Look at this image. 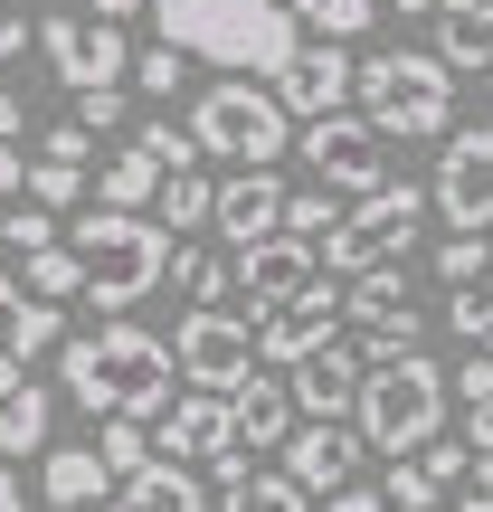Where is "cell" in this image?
Returning a JSON list of instances; mask_svg holds the SVG:
<instances>
[{
	"label": "cell",
	"instance_id": "603a6c76",
	"mask_svg": "<svg viewBox=\"0 0 493 512\" xmlns=\"http://www.w3.org/2000/svg\"><path fill=\"white\" fill-rule=\"evenodd\" d=\"M48 427H57V399H48V389H38V380H19L10 389V399H0V456H38V446H48Z\"/></svg>",
	"mask_w": 493,
	"mask_h": 512
},
{
	"label": "cell",
	"instance_id": "816d5d0a",
	"mask_svg": "<svg viewBox=\"0 0 493 512\" xmlns=\"http://www.w3.org/2000/svg\"><path fill=\"white\" fill-rule=\"evenodd\" d=\"M0 512H29V494H19V475H10V456H0Z\"/></svg>",
	"mask_w": 493,
	"mask_h": 512
},
{
	"label": "cell",
	"instance_id": "4316f807",
	"mask_svg": "<svg viewBox=\"0 0 493 512\" xmlns=\"http://www.w3.org/2000/svg\"><path fill=\"white\" fill-rule=\"evenodd\" d=\"M152 219H162L171 238L209 228V181H200V171H162V190H152Z\"/></svg>",
	"mask_w": 493,
	"mask_h": 512
},
{
	"label": "cell",
	"instance_id": "681fc988",
	"mask_svg": "<svg viewBox=\"0 0 493 512\" xmlns=\"http://www.w3.org/2000/svg\"><path fill=\"white\" fill-rule=\"evenodd\" d=\"M465 446H475V456H493V408H475V418H465Z\"/></svg>",
	"mask_w": 493,
	"mask_h": 512
},
{
	"label": "cell",
	"instance_id": "277c9868",
	"mask_svg": "<svg viewBox=\"0 0 493 512\" xmlns=\"http://www.w3.org/2000/svg\"><path fill=\"white\" fill-rule=\"evenodd\" d=\"M351 437L380 446V456H418L427 437H446V370L427 351L370 361L361 389H351Z\"/></svg>",
	"mask_w": 493,
	"mask_h": 512
},
{
	"label": "cell",
	"instance_id": "9f6ffc18",
	"mask_svg": "<svg viewBox=\"0 0 493 512\" xmlns=\"http://www.w3.org/2000/svg\"><path fill=\"white\" fill-rule=\"evenodd\" d=\"M389 10H399V19H437V0H389Z\"/></svg>",
	"mask_w": 493,
	"mask_h": 512
},
{
	"label": "cell",
	"instance_id": "f907efd6",
	"mask_svg": "<svg viewBox=\"0 0 493 512\" xmlns=\"http://www.w3.org/2000/svg\"><path fill=\"white\" fill-rule=\"evenodd\" d=\"M76 10H86V19H133L143 0H76Z\"/></svg>",
	"mask_w": 493,
	"mask_h": 512
},
{
	"label": "cell",
	"instance_id": "1f68e13d",
	"mask_svg": "<svg viewBox=\"0 0 493 512\" xmlns=\"http://www.w3.org/2000/svg\"><path fill=\"white\" fill-rule=\"evenodd\" d=\"M86 190H105V209H152L162 171H152L143 152H114V162H105V181H86Z\"/></svg>",
	"mask_w": 493,
	"mask_h": 512
},
{
	"label": "cell",
	"instance_id": "f6af8a7d",
	"mask_svg": "<svg viewBox=\"0 0 493 512\" xmlns=\"http://www.w3.org/2000/svg\"><path fill=\"white\" fill-rule=\"evenodd\" d=\"M313 503H323V512H389L380 484H342V494H313Z\"/></svg>",
	"mask_w": 493,
	"mask_h": 512
},
{
	"label": "cell",
	"instance_id": "30bf717a",
	"mask_svg": "<svg viewBox=\"0 0 493 512\" xmlns=\"http://www.w3.org/2000/svg\"><path fill=\"white\" fill-rule=\"evenodd\" d=\"M294 152H304V171L323 190H342V200H361V190H380L389 171H380V133H370V114H304L294 124Z\"/></svg>",
	"mask_w": 493,
	"mask_h": 512
},
{
	"label": "cell",
	"instance_id": "11a10c76",
	"mask_svg": "<svg viewBox=\"0 0 493 512\" xmlns=\"http://www.w3.org/2000/svg\"><path fill=\"white\" fill-rule=\"evenodd\" d=\"M10 304H19V275H10V266H0V323H10Z\"/></svg>",
	"mask_w": 493,
	"mask_h": 512
},
{
	"label": "cell",
	"instance_id": "7bdbcfd3",
	"mask_svg": "<svg viewBox=\"0 0 493 512\" xmlns=\"http://www.w3.org/2000/svg\"><path fill=\"white\" fill-rule=\"evenodd\" d=\"M446 399H465V408H493V351H475V361L446 380Z\"/></svg>",
	"mask_w": 493,
	"mask_h": 512
},
{
	"label": "cell",
	"instance_id": "6da1fadb",
	"mask_svg": "<svg viewBox=\"0 0 493 512\" xmlns=\"http://www.w3.org/2000/svg\"><path fill=\"white\" fill-rule=\"evenodd\" d=\"M57 380H67V399L86 408V418H152V408L181 389V370H171L162 332L105 313L95 332H67V342H57Z\"/></svg>",
	"mask_w": 493,
	"mask_h": 512
},
{
	"label": "cell",
	"instance_id": "7402d4cb",
	"mask_svg": "<svg viewBox=\"0 0 493 512\" xmlns=\"http://www.w3.org/2000/svg\"><path fill=\"white\" fill-rule=\"evenodd\" d=\"M114 494H133L143 512H219V494H209V484L190 475V465H171V456H152L143 475H124Z\"/></svg>",
	"mask_w": 493,
	"mask_h": 512
},
{
	"label": "cell",
	"instance_id": "91938a15",
	"mask_svg": "<svg viewBox=\"0 0 493 512\" xmlns=\"http://www.w3.org/2000/svg\"><path fill=\"white\" fill-rule=\"evenodd\" d=\"M475 76H484V86H493V57H484V67H475Z\"/></svg>",
	"mask_w": 493,
	"mask_h": 512
},
{
	"label": "cell",
	"instance_id": "484cf974",
	"mask_svg": "<svg viewBox=\"0 0 493 512\" xmlns=\"http://www.w3.org/2000/svg\"><path fill=\"white\" fill-rule=\"evenodd\" d=\"M437 38H446V67H484L493 57V0H465V10H437Z\"/></svg>",
	"mask_w": 493,
	"mask_h": 512
},
{
	"label": "cell",
	"instance_id": "f546056e",
	"mask_svg": "<svg viewBox=\"0 0 493 512\" xmlns=\"http://www.w3.org/2000/svg\"><path fill=\"white\" fill-rule=\"evenodd\" d=\"M19 190H29L38 209H57V219H67V209L86 200V162H48V152H38V162L19 171Z\"/></svg>",
	"mask_w": 493,
	"mask_h": 512
},
{
	"label": "cell",
	"instance_id": "d6986e66",
	"mask_svg": "<svg viewBox=\"0 0 493 512\" xmlns=\"http://www.w3.org/2000/svg\"><path fill=\"white\" fill-rule=\"evenodd\" d=\"M342 323H361V332H418V304H408V256L342 275Z\"/></svg>",
	"mask_w": 493,
	"mask_h": 512
},
{
	"label": "cell",
	"instance_id": "bcb514c9",
	"mask_svg": "<svg viewBox=\"0 0 493 512\" xmlns=\"http://www.w3.org/2000/svg\"><path fill=\"white\" fill-rule=\"evenodd\" d=\"M19 48H29V19H19L10 0H0V57H19Z\"/></svg>",
	"mask_w": 493,
	"mask_h": 512
},
{
	"label": "cell",
	"instance_id": "d4e9b609",
	"mask_svg": "<svg viewBox=\"0 0 493 512\" xmlns=\"http://www.w3.org/2000/svg\"><path fill=\"white\" fill-rule=\"evenodd\" d=\"M219 512H313V494L285 475V465H275V475H256V465H247L238 484H219Z\"/></svg>",
	"mask_w": 493,
	"mask_h": 512
},
{
	"label": "cell",
	"instance_id": "44dd1931",
	"mask_svg": "<svg viewBox=\"0 0 493 512\" xmlns=\"http://www.w3.org/2000/svg\"><path fill=\"white\" fill-rule=\"evenodd\" d=\"M38 494H48L57 512H86V503L114 494V475H105V456H95V446H48V465H38Z\"/></svg>",
	"mask_w": 493,
	"mask_h": 512
},
{
	"label": "cell",
	"instance_id": "7a4b0ae2",
	"mask_svg": "<svg viewBox=\"0 0 493 512\" xmlns=\"http://www.w3.org/2000/svg\"><path fill=\"white\" fill-rule=\"evenodd\" d=\"M143 10L162 29V48L200 57L219 76H275L294 57V38H304V19L285 0H143Z\"/></svg>",
	"mask_w": 493,
	"mask_h": 512
},
{
	"label": "cell",
	"instance_id": "d590c367",
	"mask_svg": "<svg viewBox=\"0 0 493 512\" xmlns=\"http://www.w3.org/2000/svg\"><path fill=\"white\" fill-rule=\"evenodd\" d=\"M332 219H342V190H323V181H313V190H285V238H313V247H323Z\"/></svg>",
	"mask_w": 493,
	"mask_h": 512
},
{
	"label": "cell",
	"instance_id": "b9f144b4",
	"mask_svg": "<svg viewBox=\"0 0 493 512\" xmlns=\"http://www.w3.org/2000/svg\"><path fill=\"white\" fill-rule=\"evenodd\" d=\"M38 152H48V162H86V152H95V124L57 114V124H48V143H38Z\"/></svg>",
	"mask_w": 493,
	"mask_h": 512
},
{
	"label": "cell",
	"instance_id": "8992f818",
	"mask_svg": "<svg viewBox=\"0 0 493 512\" xmlns=\"http://www.w3.org/2000/svg\"><path fill=\"white\" fill-rule=\"evenodd\" d=\"M190 143H200V162L256 171V162H285L294 114L275 105V86H266V76H219V86L190 105Z\"/></svg>",
	"mask_w": 493,
	"mask_h": 512
},
{
	"label": "cell",
	"instance_id": "f1b7e54d",
	"mask_svg": "<svg viewBox=\"0 0 493 512\" xmlns=\"http://www.w3.org/2000/svg\"><path fill=\"white\" fill-rule=\"evenodd\" d=\"M19 294H38V304H67V294H86V256H76L67 238L38 247V256H29V285H19Z\"/></svg>",
	"mask_w": 493,
	"mask_h": 512
},
{
	"label": "cell",
	"instance_id": "ffe728a7",
	"mask_svg": "<svg viewBox=\"0 0 493 512\" xmlns=\"http://www.w3.org/2000/svg\"><path fill=\"white\" fill-rule=\"evenodd\" d=\"M294 437V389L266 380V370H247L238 389H228V446H247V456H266V446Z\"/></svg>",
	"mask_w": 493,
	"mask_h": 512
},
{
	"label": "cell",
	"instance_id": "6f0895ef",
	"mask_svg": "<svg viewBox=\"0 0 493 512\" xmlns=\"http://www.w3.org/2000/svg\"><path fill=\"white\" fill-rule=\"evenodd\" d=\"M105 512H143V503H133V494H114V503H105Z\"/></svg>",
	"mask_w": 493,
	"mask_h": 512
},
{
	"label": "cell",
	"instance_id": "7c38bea8",
	"mask_svg": "<svg viewBox=\"0 0 493 512\" xmlns=\"http://www.w3.org/2000/svg\"><path fill=\"white\" fill-rule=\"evenodd\" d=\"M427 209H437L446 228H493V124L475 133H446V162H437V181H427Z\"/></svg>",
	"mask_w": 493,
	"mask_h": 512
},
{
	"label": "cell",
	"instance_id": "4fadbf2b",
	"mask_svg": "<svg viewBox=\"0 0 493 512\" xmlns=\"http://www.w3.org/2000/svg\"><path fill=\"white\" fill-rule=\"evenodd\" d=\"M313 275H323V247H313V238H285V228L256 238V247H228V285H238L256 313L285 304V294H304Z\"/></svg>",
	"mask_w": 493,
	"mask_h": 512
},
{
	"label": "cell",
	"instance_id": "f5cc1de1",
	"mask_svg": "<svg viewBox=\"0 0 493 512\" xmlns=\"http://www.w3.org/2000/svg\"><path fill=\"white\" fill-rule=\"evenodd\" d=\"M19 380H29V361H19V351H0V399H10Z\"/></svg>",
	"mask_w": 493,
	"mask_h": 512
},
{
	"label": "cell",
	"instance_id": "836d02e7",
	"mask_svg": "<svg viewBox=\"0 0 493 512\" xmlns=\"http://www.w3.org/2000/svg\"><path fill=\"white\" fill-rule=\"evenodd\" d=\"M294 19H304L313 38H361L370 19H380V0H285Z\"/></svg>",
	"mask_w": 493,
	"mask_h": 512
},
{
	"label": "cell",
	"instance_id": "f35d334b",
	"mask_svg": "<svg viewBox=\"0 0 493 512\" xmlns=\"http://www.w3.org/2000/svg\"><path fill=\"white\" fill-rule=\"evenodd\" d=\"M484 266H493V256H484L475 228H446V247H437V266H427V275H437V285H465V275H484Z\"/></svg>",
	"mask_w": 493,
	"mask_h": 512
},
{
	"label": "cell",
	"instance_id": "ab89813d",
	"mask_svg": "<svg viewBox=\"0 0 493 512\" xmlns=\"http://www.w3.org/2000/svg\"><path fill=\"white\" fill-rule=\"evenodd\" d=\"M418 465H427V484H437V494H456V484L475 475V446H456V437H427V446H418Z\"/></svg>",
	"mask_w": 493,
	"mask_h": 512
},
{
	"label": "cell",
	"instance_id": "83f0119b",
	"mask_svg": "<svg viewBox=\"0 0 493 512\" xmlns=\"http://www.w3.org/2000/svg\"><path fill=\"white\" fill-rule=\"evenodd\" d=\"M95 456H105V475H143L152 465V418H95Z\"/></svg>",
	"mask_w": 493,
	"mask_h": 512
},
{
	"label": "cell",
	"instance_id": "7dc6e473",
	"mask_svg": "<svg viewBox=\"0 0 493 512\" xmlns=\"http://www.w3.org/2000/svg\"><path fill=\"white\" fill-rule=\"evenodd\" d=\"M19 133H29V105H19V95L0 86V143H19Z\"/></svg>",
	"mask_w": 493,
	"mask_h": 512
},
{
	"label": "cell",
	"instance_id": "8d00e7d4",
	"mask_svg": "<svg viewBox=\"0 0 493 512\" xmlns=\"http://www.w3.org/2000/svg\"><path fill=\"white\" fill-rule=\"evenodd\" d=\"M181 67H190V57H181V48H162V38H152V48L133 57L124 76H133V95H143V105H171V95H181Z\"/></svg>",
	"mask_w": 493,
	"mask_h": 512
},
{
	"label": "cell",
	"instance_id": "ac0fdd59",
	"mask_svg": "<svg viewBox=\"0 0 493 512\" xmlns=\"http://www.w3.org/2000/svg\"><path fill=\"white\" fill-rule=\"evenodd\" d=\"M294 389V418H351V389H361V351L351 342H313L304 361L285 370Z\"/></svg>",
	"mask_w": 493,
	"mask_h": 512
},
{
	"label": "cell",
	"instance_id": "94428289",
	"mask_svg": "<svg viewBox=\"0 0 493 512\" xmlns=\"http://www.w3.org/2000/svg\"><path fill=\"white\" fill-rule=\"evenodd\" d=\"M475 351H493V332H484V342H475Z\"/></svg>",
	"mask_w": 493,
	"mask_h": 512
},
{
	"label": "cell",
	"instance_id": "52a82bcc",
	"mask_svg": "<svg viewBox=\"0 0 493 512\" xmlns=\"http://www.w3.org/2000/svg\"><path fill=\"white\" fill-rule=\"evenodd\" d=\"M418 228H427V190L380 181V190H361V200H342V219H332V238H323V266H332V275L389 266V256L418 247Z\"/></svg>",
	"mask_w": 493,
	"mask_h": 512
},
{
	"label": "cell",
	"instance_id": "ee69618b",
	"mask_svg": "<svg viewBox=\"0 0 493 512\" xmlns=\"http://www.w3.org/2000/svg\"><path fill=\"white\" fill-rule=\"evenodd\" d=\"M124 114H133V95H124V86H95V95H76V124H95V133H105V124H124Z\"/></svg>",
	"mask_w": 493,
	"mask_h": 512
},
{
	"label": "cell",
	"instance_id": "5bb4252c",
	"mask_svg": "<svg viewBox=\"0 0 493 512\" xmlns=\"http://www.w3.org/2000/svg\"><path fill=\"white\" fill-rule=\"evenodd\" d=\"M275 86V105L304 124V114H342L351 105V57H342V38H294V57L266 76Z\"/></svg>",
	"mask_w": 493,
	"mask_h": 512
},
{
	"label": "cell",
	"instance_id": "cb8c5ba5",
	"mask_svg": "<svg viewBox=\"0 0 493 512\" xmlns=\"http://www.w3.org/2000/svg\"><path fill=\"white\" fill-rule=\"evenodd\" d=\"M67 342V304H38V294H19L10 323H0V351H19V361H38V351Z\"/></svg>",
	"mask_w": 493,
	"mask_h": 512
},
{
	"label": "cell",
	"instance_id": "ba28073f",
	"mask_svg": "<svg viewBox=\"0 0 493 512\" xmlns=\"http://www.w3.org/2000/svg\"><path fill=\"white\" fill-rule=\"evenodd\" d=\"M29 38H38V57L57 67V86H67V95L124 86V67H133V38L114 29V19H86V10H48Z\"/></svg>",
	"mask_w": 493,
	"mask_h": 512
},
{
	"label": "cell",
	"instance_id": "680465c9",
	"mask_svg": "<svg viewBox=\"0 0 493 512\" xmlns=\"http://www.w3.org/2000/svg\"><path fill=\"white\" fill-rule=\"evenodd\" d=\"M465 512H493V494H465Z\"/></svg>",
	"mask_w": 493,
	"mask_h": 512
},
{
	"label": "cell",
	"instance_id": "74e56055",
	"mask_svg": "<svg viewBox=\"0 0 493 512\" xmlns=\"http://www.w3.org/2000/svg\"><path fill=\"white\" fill-rule=\"evenodd\" d=\"M380 503H389V512H437L446 494L427 484V465H418V456H399V465H389V484H380Z\"/></svg>",
	"mask_w": 493,
	"mask_h": 512
},
{
	"label": "cell",
	"instance_id": "db71d44e",
	"mask_svg": "<svg viewBox=\"0 0 493 512\" xmlns=\"http://www.w3.org/2000/svg\"><path fill=\"white\" fill-rule=\"evenodd\" d=\"M465 494H493V456H475V475H465Z\"/></svg>",
	"mask_w": 493,
	"mask_h": 512
},
{
	"label": "cell",
	"instance_id": "d6a6232c",
	"mask_svg": "<svg viewBox=\"0 0 493 512\" xmlns=\"http://www.w3.org/2000/svg\"><path fill=\"white\" fill-rule=\"evenodd\" d=\"M446 332H456V342H484L493 332V266L465 275V285H446Z\"/></svg>",
	"mask_w": 493,
	"mask_h": 512
},
{
	"label": "cell",
	"instance_id": "2e32d148",
	"mask_svg": "<svg viewBox=\"0 0 493 512\" xmlns=\"http://www.w3.org/2000/svg\"><path fill=\"white\" fill-rule=\"evenodd\" d=\"M219 446H228V399H219V389H181V399L152 408V456H171V465H209Z\"/></svg>",
	"mask_w": 493,
	"mask_h": 512
},
{
	"label": "cell",
	"instance_id": "c3c4849f",
	"mask_svg": "<svg viewBox=\"0 0 493 512\" xmlns=\"http://www.w3.org/2000/svg\"><path fill=\"white\" fill-rule=\"evenodd\" d=\"M19 171H29V152H19V143H0V200L19 190Z\"/></svg>",
	"mask_w": 493,
	"mask_h": 512
},
{
	"label": "cell",
	"instance_id": "5b68a950",
	"mask_svg": "<svg viewBox=\"0 0 493 512\" xmlns=\"http://www.w3.org/2000/svg\"><path fill=\"white\" fill-rule=\"evenodd\" d=\"M351 95H361L380 143H437L456 114V67L427 48H380L370 67H351Z\"/></svg>",
	"mask_w": 493,
	"mask_h": 512
},
{
	"label": "cell",
	"instance_id": "9c48e42d",
	"mask_svg": "<svg viewBox=\"0 0 493 512\" xmlns=\"http://www.w3.org/2000/svg\"><path fill=\"white\" fill-rule=\"evenodd\" d=\"M171 370H181V389H238L247 370H256V332H247V313H228V304H190L181 313V332H171Z\"/></svg>",
	"mask_w": 493,
	"mask_h": 512
},
{
	"label": "cell",
	"instance_id": "8fae6325",
	"mask_svg": "<svg viewBox=\"0 0 493 512\" xmlns=\"http://www.w3.org/2000/svg\"><path fill=\"white\" fill-rule=\"evenodd\" d=\"M332 323H342V275H313L304 294H285V304L256 313V370H294L313 342H332Z\"/></svg>",
	"mask_w": 493,
	"mask_h": 512
},
{
	"label": "cell",
	"instance_id": "e575fe53",
	"mask_svg": "<svg viewBox=\"0 0 493 512\" xmlns=\"http://www.w3.org/2000/svg\"><path fill=\"white\" fill-rule=\"evenodd\" d=\"M171 275H181V304H228V256H209V247H171Z\"/></svg>",
	"mask_w": 493,
	"mask_h": 512
},
{
	"label": "cell",
	"instance_id": "e0dca14e",
	"mask_svg": "<svg viewBox=\"0 0 493 512\" xmlns=\"http://www.w3.org/2000/svg\"><path fill=\"white\" fill-rule=\"evenodd\" d=\"M361 456L370 446L351 437L342 418H294V437H285V475L304 484V494H342V484L361 475Z\"/></svg>",
	"mask_w": 493,
	"mask_h": 512
},
{
	"label": "cell",
	"instance_id": "9a60e30c",
	"mask_svg": "<svg viewBox=\"0 0 493 512\" xmlns=\"http://www.w3.org/2000/svg\"><path fill=\"white\" fill-rule=\"evenodd\" d=\"M285 190H294V181H275V162H256V171H228V181H209V228H219L228 247H256V238H275V228H285Z\"/></svg>",
	"mask_w": 493,
	"mask_h": 512
},
{
	"label": "cell",
	"instance_id": "4dcf8cb0",
	"mask_svg": "<svg viewBox=\"0 0 493 512\" xmlns=\"http://www.w3.org/2000/svg\"><path fill=\"white\" fill-rule=\"evenodd\" d=\"M133 152H143L152 171H200V143H190V124H162V114H143V124H133Z\"/></svg>",
	"mask_w": 493,
	"mask_h": 512
},
{
	"label": "cell",
	"instance_id": "3957f363",
	"mask_svg": "<svg viewBox=\"0 0 493 512\" xmlns=\"http://www.w3.org/2000/svg\"><path fill=\"white\" fill-rule=\"evenodd\" d=\"M67 247L86 256V304L95 313H133L171 275V228L152 209H86L67 228Z\"/></svg>",
	"mask_w": 493,
	"mask_h": 512
},
{
	"label": "cell",
	"instance_id": "60d3db41",
	"mask_svg": "<svg viewBox=\"0 0 493 512\" xmlns=\"http://www.w3.org/2000/svg\"><path fill=\"white\" fill-rule=\"evenodd\" d=\"M0 238H10L19 256H38V247H57V209H38V200H29V209H0Z\"/></svg>",
	"mask_w": 493,
	"mask_h": 512
}]
</instances>
